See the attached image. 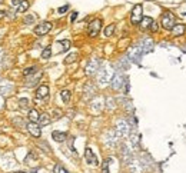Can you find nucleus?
<instances>
[{
    "label": "nucleus",
    "mask_w": 186,
    "mask_h": 173,
    "mask_svg": "<svg viewBox=\"0 0 186 173\" xmlns=\"http://www.w3.org/2000/svg\"><path fill=\"white\" fill-rule=\"evenodd\" d=\"M161 25L167 30H172L175 26V16L170 12H165L161 17Z\"/></svg>",
    "instance_id": "1"
},
{
    "label": "nucleus",
    "mask_w": 186,
    "mask_h": 173,
    "mask_svg": "<svg viewBox=\"0 0 186 173\" xmlns=\"http://www.w3.org/2000/svg\"><path fill=\"white\" fill-rule=\"evenodd\" d=\"M143 7L142 4H136L133 7V10H132V14H130V22H132V25H140L142 19H143Z\"/></svg>",
    "instance_id": "2"
},
{
    "label": "nucleus",
    "mask_w": 186,
    "mask_h": 173,
    "mask_svg": "<svg viewBox=\"0 0 186 173\" xmlns=\"http://www.w3.org/2000/svg\"><path fill=\"white\" fill-rule=\"evenodd\" d=\"M100 29H102V20L100 19H95L90 22L89 27H87V33H89L90 37H96L99 32H100Z\"/></svg>",
    "instance_id": "3"
},
{
    "label": "nucleus",
    "mask_w": 186,
    "mask_h": 173,
    "mask_svg": "<svg viewBox=\"0 0 186 173\" xmlns=\"http://www.w3.org/2000/svg\"><path fill=\"white\" fill-rule=\"evenodd\" d=\"M52 30V23L50 22H43V23H40L34 27V33L37 34V36H45L47 33Z\"/></svg>",
    "instance_id": "4"
},
{
    "label": "nucleus",
    "mask_w": 186,
    "mask_h": 173,
    "mask_svg": "<svg viewBox=\"0 0 186 173\" xmlns=\"http://www.w3.org/2000/svg\"><path fill=\"white\" fill-rule=\"evenodd\" d=\"M84 159H86V162H87L89 165H92V166H96V165H99L96 154L93 153V150H92L90 148H87L86 150H84Z\"/></svg>",
    "instance_id": "5"
},
{
    "label": "nucleus",
    "mask_w": 186,
    "mask_h": 173,
    "mask_svg": "<svg viewBox=\"0 0 186 173\" xmlns=\"http://www.w3.org/2000/svg\"><path fill=\"white\" fill-rule=\"evenodd\" d=\"M97 69H99V60L97 59H92L87 63V66H86V75L92 76V75H95L97 72Z\"/></svg>",
    "instance_id": "6"
},
{
    "label": "nucleus",
    "mask_w": 186,
    "mask_h": 173,
    "mask_svg": "<svg viewBox=\"0 0 186 173\" xmlns=\"http://www.w3.org/2000/svg\"><path fill=\"white\" fill-rule=\"evenodd\" d=\"M27 130H29V132H30V135L34 136V137H40V135H42V130H40L39 123L29 122V123H27Z\"/></svg>",
    "instance_id": "7"
},
{
    "label": "nucleus",
    "mask_w": 186,
    "mask_h": 173,
    "mask_svg": "<svg viewBox=\"0 0 186 173\" xmlns=\"http://www.w3.org/2000/svg\"><path fill=\"white\" fill-rule=\"evenodd\" d=\"M47 96H49V87L46 84L39 86L36 90V99H46Z\"/></svg>",
    "instance_id": "8"
},
{
    "label": "nucleus",
    "mask_w": 186,
    "mask_h": 173,
    "mask_svg": "<svg viewBox=\"0 0 186 173\" xmlns=\"http://www.w3.org/2000/svg\"><path fill=\"white\" fill-rule=\"evenodd\" d=\"M123 79H122V76L117 73V75H115V77H113V80H112V87L115 90H119L120 87H122V84H123V82H122Z\"/></svg>",
    "instance_id": "9"
},
{
    "label": "nucleus",
    "mask_w": 186,
    "mask_h": 173,
    "mask_svg": "<svg viewBox=\"0 0 186 173\" xmlns=\"http://www.w3.org/2000/svg\"><path fill=\"white\" fill-rule=\"evenodd\" d=\"M117 132H119V135L120 136H126L129 133V128L126 122H119L117 123Z\"/></svg>",
    "instance_id": "10"
},
{
    "label": "nucleus",
    "mask_w": 186,
    "mask_h": 173,
    "mask_svg": "<svg viewBox=\"0 0 186 173\" xmlns=\"http://www.w3.org/2000/svg\"><path fill=\"white\" fill-rule=\"evenodd\" d=\"M52 137H53V140H56V142H64L66 140V137H67V135H66L64 132H58V130H55V132L52 133Z\"/></svg>",
    "instance_id": "11"
},
{
    "label": "nucleus",
    "mask_w": 186,
    "mask_h": 173,
    "mask_svg": "<svg viewBox=\"0 0 186 173\" xmlns=\"http://www.w3.org/2000/svg\"><path fill=\"white\" fill-rule=\"evenodd\" d=\"M153 23V19L152 17H143L140 22V29L142 30H146V29H150V26Z\"/></svg>",
    "instance_id": "12"
},
{
    "label": "nucleus",
    "mask_w": 186,
    "mask_h": 173,
    "mask_svg": "<svg viewBox=\"0 0 186 173\" xmlns=\"http://www.w3.org/2000/svg\"><path fill=\"white\" fill-rule=\"evenodd\" d=\"M185 33V26L183 25H175L172 29V34L173 36H182Z\"/></svg>",
    "instance_id": "13"
},
{
    "label": "nucleus",
    "mask_w": 186,
    "mask_h": 173,
    "mask_svg": "<svg viewBox=\"0 0 186 173\" xmlns=\"http://www.w3.org/2000/svg\"><path fill=\"white\" fill-rule=\"evenodd\" d=\"M29 119H30V122H34L37 123L39 119H40V115H39V112L36 109H32L29 112Z\"/></svg>",
    "instance_id": "14"
},
{
    "label": "nucleus",
    "mask_w": 186,
    "mask_h": 173,
    "mask_svg": "<svg viewBox=\"0 0 186 173\" xmlns=\"http://www.w3.org/2000/svg\"><path fill=\"white\" fill-rule=\"evenodd\" d=\"M50 116L47 115V113H43V115H40V119H39V125H42V126H45V125H49L50 123Z\"/></svg>",
    "instance_id": "15"
},
{
    "label": "nucleus",
    "mask_w": 186,
    "mask_h": 173,
    "mask_svg": "<svg viewBox=\"0 0 186 173\" xmlns=\"http://www.w3.org/2000/svg\"><path fill=\"white\" fill-rule=\"evenodd\" d=\"M37 73V67L36 66H32V67H26L23 70V75L25 76H32V75H36Z\"/></svg>",
    "instance_id": "16"
},
{
    "label": "nucleus",
    "mask_w": 186,
    "mask_h": 173,
    "mask_svg": "<svg viewBox=\"0 0 186 173\" xmlns=\"http://www.w3.org/2000/svg\"><path fill=\"white\" fill-rule=\"evenodd\" d=\"M40 77H42V72H37V73H36V75H34V76L32 77V79H30V80H29V82H27V86H33V84H36L37 83V80L39 79H40Z\"/></svg>",
    "instance_id": "17"
},
{
    "label": "nucleus",
    "mask_w": 186,
    "mask_h": 173,
    "mask_svg": "<svg viewBox=\"0 0 186 173\" xmlns=\"http://www.w3.org/2000/svg\"><path fill=\"white\" fill-rule=\"evenodd\" d=\"M60 97H62V100L64 103H69V100H70V92L69 90H62L60 92Z\"/></svg>",
    "instance_id": "18"
},
{
    "label": "nucleus",
    "mask_w": 186,
    "mask_h": 173,
    "mask_svg": "<svg viewBox=\"0 0 186 173\" xmlns=\"http://www.w3.org/2000/svg\"><path fill=\"white\" fill-rule=\"evenodd\" d=\"M27 9H29V1L25 0V1H22L19 6H17V10H16V12H17V13H23L25 10H27Z\"/></svg>",
    "instance_id": "19"
},
{
    "label": "nucleus",
    "mask_w": 186,
    "mask_h": 173,
    "mask_svg": "<svg viewBox=\"0 0 186 173\" xmlns=\"http://www.w3.org/2000/svg\"><path fill=\"white\" fill-rule=\"evenodd\" d=\"M115 27L116 26L115 25H109L106 29H105V32H103V34L106 36V37H110L112 34H113V32H115Z\"/></svg>",
    "instance_id": "20"
},
{
    "label": "nucleus",
    "mask_w": 186,
    "mask_h": 173,
    "mask_svg": "<svg viewBox=\"0 0 186 173\" xmlns=\"http://www.w3.org/2000/svg\"><path fill=\"white\" fill-rule=\"evenodd\" d=\"M76 59H77V53H70V54H69L67 57L64 59V63H66V64H69V63H73V62H75Z\"/></svg>",
    "instance_id": "21"
},
{
    "label": "nucleus",
    "mask_w": 186,
    "mask_h": 173,
    "mask_svg": "<svg viewBox=\"0 0 186 173\" xmlns=\"http://www.w3.org/2000/svg\"><path fill=\"white\" fill-rule=\"evenodd\" d=\"M52 56V49L50 47H46L45 50L42 51V59H49Z\"/></svg>",
    "instance_id": "22"
},
{
    "label": "nucleus",
    "mask_w": 186,
    "mask_h": 173,
    "mask_svg": "<svg viewBox=\"0 0 186 173\" xmlns=\"http://www.w3.org/2000/svg\"><path fill=\"white\" fill-rule=\"evenodd\" d=\"M60 46H62V50H69V47H70V42L69 40H62L60 42Z\"/></svg>",
    "instance_id": "23"
},
{
    "label": "nucleus",
    "mask_w": 186,
    "mask_h": 173,
    "mask_svg": "<svg viewBox=\"0 0 186 173\" xmlns=\"http://www.w3.org/2000/svg\"><path fill=\"white\" fill-rule=\"evenodd\" d=\"M102 173H109V160H106L102 163Z\"/></svg>",
    "instance_id": "24"
},
{
    "label": "nucleus",
    "mask_w": 186,
    "mask_h": 173,
    "mask_svg": "<svg viewBox=\"0 0 186 173\" xmlns=\"http://www.w3.org/2000/svg\"><path fill=\"white\" fill-rule=\"evenodd\" d=\"M19 103H20V107H22V109H26V107L29 106V100H27V99H20Z\"/></svg>",
    "instance_id": "25"
},
{
    "label": "nucleus",
    "mask_w": 186,
    "mask_h": 173,
    "mask_svg": "<svg viewBox=\"0 0 186 173\" xmlns=\"http://www.w3.org/2000/svg\"><path fill=\"white\" fill-rule=\"evenodd\" d=\"M33 22H34V16H33V14H29V16H26L25 23H27V25H29V23H33Z\"/></svg>",
    "instance_id": "26"
},
{
    "label": "nucleus",
    "mask_w": 186,
    "mask_h": 173,
    "mask_svg": "<svg viewBox=\"0 0 186 173\" xmlns=\"http://www.w3.org/2000/svg\"><path fill=\"white\" fill-rule=\"evenodd\" d=\"M158 30H159V26H158V23H152V26H150V32H158Z\"/></svg>",
    "instance_id": "27"
},
{
    "label": "nucleus",
    "mask_w": 186,
    "mask_h": 173,
    "mask_svg": "<svg viewBox=\"0 0 186 173\" xmlns=\"http://www.w3.org/2000/svg\"><path fill=\"white\" fill-rule=\"evenodd\" d=\"M67 10H69V4H66V6H63V7H59L58 12L60 13V14H63V13H64V12H67Z\"/></svg>",
    "instance_id": "28"
},
{
    "label": "nucleus",
    "mask_w": 186,
    "mask_h": 173,
    "mask_svg": "<svg viewBox=\"0 0 186 173\" xmlns=\"http://www.w3.org/2000/svg\"><path fill=\"white\" fill-rule=\"evenodd\" d=\"M55 170H56V173H67V172H66V169H63V167L59 166V165L56 166V169H55Z\"/></svg>",
    "instance_id": "29"
},
{
    "label": "nucleus",
    "mask_w": 186,
    "mask_h": 173,
    "mask_svg": "<svg viewBox=\"0 0 186 173\" xmlns=\"http://www.w3.org/2000/svg\"><path fill=\"white\" fill-rule=\"evenodd\" d=\"M76 19H77V12H73L70 16V22H75Z\"/></svg>",
    "instance_id": "30"
},
{
    "label": "nucleus",
    "mask_w": 186,
    "mask_h": 173,
    "mask_svg": "<svg viewBox=\"0 0 186 173\" xmlns=\"http://www.w3.org/2000/svg\"><path fill=\"white\" fill-rule=\"evenodd\" d=\"M22 1H25V0H12V4L13 6H19Z\"/></svg>",
    "instance_id": "31"
},
{
    "label": "nucleus",
    "mask_w": 186,
    "mask_h": 173,
    "mask_svg": "<svg viewBox=\"0 0 186 173\" xmlns=\"http://www.w3.org/2000/svg\"><path fill=\"white\" fill-rule=\"evenodd\" d=\"M4 16H6V12H4V10H0V20L3 19Z\"/></svg>",
    "instance_id": "32"
},
{
    "label": "nucleus",
    "mask_w": 186,
    "mask_h": 173,
    "mask_svg": "<svg viewBox=\"0 0 186 173\" xmlns=\"http://www.w3.org/2000/svg\"><path fill=\"white\" fill-rule=\"evenodd\" d=\"M16 173H25V172H16Z\"/></svg>",
    "instance_id": "33"
}]
</instances>
